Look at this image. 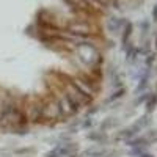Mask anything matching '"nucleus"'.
<instances>
[{
    "mask_svg": "<svg viewBox=\"0 0 157 157\" xmlns=\"http://www.w3.org/2000/svg\"><path fill=\"white\" fill-rule=\"evenodd\" d=\"M74 151H75V146L72 143H69V145H58L50 152H47L46 157H69L71 154H74Z\"/></svg>",
    "mask_w": 157,
    "mask_h": 157,
    "instance_id": "7ed1b4c3",
    "label": "nucleus"
},
{
    "mask_svg": "<svg viewBox=\"0 0 157 157\" xmlns=\"http://www.w3.org/2000/svg\"><path fill=\"white\" fill-rule=\"evenodd\" d=\"M63 98H64V102H66V105H68V109H69L71 113H77L78 110H80L82 104L78 102V99H75V98L69 93V91H64Z\"/></svg>",
    "mask_w": 157,
    "mask_h": 157,
    "instance_id": "39448f33",
    "label": "nucleus"
},
{
    "mask_svg": "<svg viewBox=\"0 0 157 157\" xmlns=\"http://www.w3.org/2000/svg\"><path fill=\"white\" fill-rule=\"evenodd\" d=\"M157 105V94H149L148 96V102H146V107H148V112H152Z\"/></svg>",
    "mask_w": 157,
    "mask_h": 157,
    "instance_id": "f8f14e48",
    "label": "nucleus"
},
{
    "mask_svg": "<svg viewBox=\"0 0 157 157\" xmlns=\"http://www.w3.org/2000/svg\"><path fill=\"white\" fill-rule=\"evenodd\" d=\"M91 124H93V121H91L90 118H88V120H86V121L83 123V126H85V127H88V126H91Z\"/></svg>",
    "mask_w": 157,
    "mask_h": 157,
    "instance_id": "f3484780",
    "label": "nucleus"
},
{
    "mask_svg": "<svg viewBox=\"0 0 157 157\" xmlns=\"http://www.w3.org/2000/svg\"><path fill=\"white\" fill-rule=\"evenodd\" d=\"M132 32H134V24L127 21L123 27V44H124V47H126V44H129V38L132 35Z\"/></svg>",
    "mask_w": 157,
    "mask_h": 157,
    "instance_id": "0eeeda50",
    "label": "nucleus"
},
{
    "mask_svg": "<svg viewBox=\"0 0 157 157\" xmlns=\"http://www.w3.org/2000/svg\"><path fill=\"white\" fill-rule=\"evenodd\" d=\"M155 61V54H148V58H146V66H151V64Z\"/></svg>",
    "mask_w": 157,
    "mask_h": 157,
    "instance_id": "2eb2a0df",
    "label": "nucleus"
},
{
    "mask_svg": "<svg viewBox=\"0 0 157 157\" xmlns=\"http://www.w3.org/2000/svg\"><path fill=\"white\" fill-rule=\"evenodd\" d=\"M61 118L60 110L57 107V102L55 98H50V99H44L43 101V121H49V120H58Z\"/></svg>",
    "mask_w": 157,
    "mask_h": 157,
    "instance_id": "f257e3e1",
    "label": "nucleus"
},
{
    "mask_svg": "<svg viewBox=\"0 0 157 157\" xmlns=\"http://www.w3.org/2000/svg\"><path fill=\"white\" fill-rule=\"evenodd\" d=\"M149 123H151L149 116H143V118H140V120H138V121H137L132 127H135V129H137V132H140V130H141L143 127H146Z\"/></svg>",
    "mask_w": 157,
    "mask_h": 157,
    "instance_id": "9b49d317",
    "label": "nucleus"
},
{
    "mask_svg": "<svg viewBox=\"0 0 157 157\" xmlns=\"http://www.w3.org/2000/svg\"><path fill=\"white\" fill-rule=\"evenodd\" d=\"M63 2L72 10H82V11L90 10V6H88V3L85 2V0H63Z\"/></svg>",
    "mask_w": 157,
    "mask_h": 157,
    "instance_id": "423d86ee",
    "label": "nucleus"
},
{
    "mask_svg": "<svg viewBox=\"0 0 157 157\" xmlns=\"http://www.w3.org/2000/svg\"><path fill=\"white\" fill-rule=\"evenodd\" d=\"M155 49H157V38H155Z\"/></svg>",
    "mask_w": 157,
    "mask_h": 157,
    "instance_id": "6ab92c4d",
    "label": "nucleus"
},
{
    "mask_svg": "<svg viewBox=\"0 0 157 157\" xmlns=\"http://www.w3.org/2000/svg\"><path fill=\"white\" fill-rule=\"evenodd\" d=\"M145 138L148 141V145H151V143H157V130H151Z\"/></svg>",
    "mask_w": 157,
    "mask_h": 157,
    "instance_id": "ddd939ff",
    "label": "nucleus"
},
{
    "mask_svg": "<svg viewBox=\"0 0 157 157\" xmlns=\"http://www.w3.org/2000/svg\"><path fill=\"white\" fill-rule=\"evenodd\" d=\"M152 19L157 22V5L154 6V10H152Z\"/></svg>",
    "mask_w": 157,
    "mask_h": 157,
    "instance_id": "dca6fc26",
    "label": "nucleus"
},
{
    "mask_svg": "<svg viewBox=\"0 0 157 157\" xmlns=\"http://www.w3.org/2000/svg\"><path fill=\"white\" fill-rule=\"evenodd\" d=\"M140 157H154V155H152V154H141Z\"/></svg>",
    "mask_w": 157,
    "mask_h": 157,
    "instance_id": "a211bd4d",
    "label": "nucleus"
},
{
    "mask_svg": "<svg viewBox=\"0 0 157 157\" xmlns=\"http://www.w3.org/2000/svg\"><path fill=\"white\" fill-rule=\"evenodd\" d=\"M138 54H141V49L140 47H129L127 49V54H126V60L127 61H134L137 57H138Z\"/></svg>",
    "mask_w": 157,
    "mask_h": 157,
    "instance_id": "9d476101",
    "label": "nucleus"
},
{
    "mask_svg": "<svg viewBox=\"0 0 157 157\" xmlns=\"http://www.w3.org/2000/svg\"><path fill=\"white\" fill-rule=\"evenodd\" d=\"M27 116L32 123H41L43 121V99H33L29 107L25 109Z\"/></svg>",
    "mask_w": 157,
    "mask_h": 157,
    "instance_id": "f03ea898",
    "label": "nucleus"
},
{
    "mask_svg": "<svg viewBox=\"0 0 157 157\" xmlns=\"http://www.w3.org/2000/svg\"><path fill=\"white\" fill-rule=\"evenodd\" d=\"M123 93H124V90H123V88H121V90H118V91H115V93L110 96L109 102H112V101H115V99H118V98H121V96H123Z\"/></svg>",
    "mask_w": 157,
    "mask_h": 157,
    "instance_id": "4468645a",
    "label": "nucleus"
},
{
    "mask_svg": "<svg viewBox=\"0 0 157 157\" xmlns=\"http://www.w3.org/2000/svg\"><path fill=\"white\" fill-rule=\"evenodd\" d=\"M127 21L126 19H123V17H110L109 21H107V30L110 32V33H120V30H123V27H124V24H126Z\"/></svg>",
    "mask_w": 157,
    "mask_h": 157,
    "instance_id": "20e7f679",
    "label": "nucleus"
},
{
    "mask_svg": "<svg viewBox=\"0 0 157 157\" xmlns=\"http://www.w3.org/2000/svg\"><path fill=\"white\" fill-rule=\"evenodd\" d=\"M135 134H137V129L130 126L129 129H124V130H121V132L118 134V138H123V140H130V138H132Z\"/></svg>",
    "mask_w": 157,
    "mask_h": 157,
    "instance_id": "1a4fd4ad",
    "label": "nucleus"
},
{
    "mask_svg": "<svg viewBox=\"0 0 157 157\" xmlns=\"http://www.w3.org/2000/svg\"><path fill=\"white\" fill-rule=\"evenodd\" d=\"M127 146L130 148H138V146H148V141L145 137H138V138H132L127 140Z\"/></svg>",
    "mask_w": 157,
    "mask_h": 157,
    "instance_id": "6e6552de",
    "label": "nucleus"
}]
</instances>
